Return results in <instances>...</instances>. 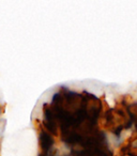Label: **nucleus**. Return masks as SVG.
<instances>
[{"instance_id":"1","label":"nucleus","mask_w":137,"mask_h":156,"mask_svg":"<svg viewBox=\"0 0 137 156\" xmlns=\"http://www.w3.org/2000/svg\"><path fill=\"white\" fill-rule=\"evenodd\" d=\"M39 143L40 150H41V155L44 156H52V147H54V138L52 135L49 132L44 128V126L41 124V127L39 129Z\"/></svg>"},{"instance_id":"2","label":"nucleus","mask_w":137,"mask_h":156,"mask_svg":"<svg viewBox=\"0 0 137 156\" xmlns=\"http://www.w3.org/2000/svg\"><path fill=\"white\" fill-rule=\"evenodd\" d=\"M128 112L130 115L131 120L135 123V126H136V129H137V103L128 105Z\"/></svg>"}]
</instances>
